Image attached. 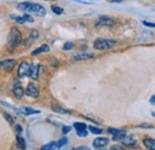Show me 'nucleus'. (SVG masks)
Segmentation results:
<instances>
[{"instance_id":"obj_1","label":"nucleus","mask_w":155,"mask_h":150,"mask_svg":"<svg viewBox=\"0 0 155 150\" xmlns=\"http://www.w3.org/2000/svg\"><path fill=\"white\" fill-rule=\"evenodd\" d=\"M21 42V34L17 28H12L10 30V34H8V38H7V48L10 50L17 48Z\"/></svg>"},{"instance_id":"obj_2","label":"nucleus","mask_w":155,"mask_h":150,"mask_svg":"<svg viewBox=\"0 0 155 150\" xmlns=\"http://www.w3.org/2000/svg\"><path fill=\"white\" fill-rule=\"evenodd\" d=\"M116 44V41L114 39H106V38H98L96 39L93 47L96 50H107L112 47H115Z\"/></svg>"},{"instance_id":"obj_3","label":"nucleus","mask_w":155,"mask_h":150,"mask_svg":"<svg viewBox=\"0 0 155 150\" xmlns=\"http://www.w3.org/2000/svg\"><path fill=\"white\" fill-rule=\"evenodd\" d=\"M25 12H29V13H34L36 16H39V17H44L47 11L44 7H42L38 4H31V2H28V6H26V10Z\"/></svg>"},{"instance_id":"obj_4","label":"nucleus","mask_w":155,"mask_h":150,"mask_svg":"<svg viewBox=\"0 0 155 150\" xmlns=\"http://www.w3.org/2000/svg\"><path fill=\"white\" fill-rule=\"evenodd\" d=\"M96 28H111L115 25V19L107 16H101L94 23Z\"/></svg>"},{"instance_id":"obj_5","label":"nucleus","mask_w":155,"mask_h":150,"mask_svg":"<svg viewBox=\"0 0 155 150\" xmlns=\"http://www.w3.org/2000/svg\"><path fill=\"white\" fill-rule=\"evenodd\" d=\"M24 92H25V94L28 96H30V98H37L39 94V90L35 83H29Z\"/></svg>"},{"instance_id":"obj_6","label":"nucleus","mask_w":155,"mask_h":150,"mask_svg":"<svg viewBox=\"0 0 155 150\" xmlns=\"http://www.w3.org/2000/svg\"><path fill=\"white\" fill-rule=\"evenodd\" d=\"M30 64L28 63V62H21L19 66V68H18V76L19 77H26V76H29L30 75Z\"/></svg>"},{"instance_id":"obj_7","label":"nucleus","mask_w":155,"mask_h":150,"mask_svg":"<svg viewBox=\"0 0 155 150\" xmlns=\"http://www.w3.org/2000/svg\"><path fill=\"white\" fill-rule=\"evenodd\" d=\"M109 133H112V139L114 141H120L125 137L127 132L124 130H119V129H114V128H109Z\"/></svg>"},{"instance_id":"obj_8","label":"nucleus","mask_w":155,"mask_h":150,"mask_svg":"<svg viewBox=\"0 0 155 150\" xmlns=\"http://www.w3.org/2000/svg\"><path fill=\"white\" fill-rule=\"evenodd\" d=\"M16 66V61L13 58H10V60H5V61H1L0 62V69L2 70H7V72H11Z\"/></svg>"},{"instance_id":"obj_9","label":"nucleus","mask_w":155,"mask_h":150,"mask_svg":"<svg viewBox=\"0 0 155 150\" xmlns=\"http://www.w3.org/2000/svg\"><path fill=\"white\" fill-rule=\"evenodd\" d=\"M13 94L16 95V98H23V95L25 94L24 92V90H23V86H21V83H20L19 81H16L15 82V85H13Z\"/></svg>"},{"instance_id":"obj_10","label":"nucleus","mask_w":155,"mask_h":150,"mask_svg":"<svg viewBox=\"0 0 155 150\" xmlns=\"http://www.w3.org/2000/svg\"><path fill=\"white\" fill-rule=\"evenodd\" d=\"M41 69H42V67H41L39 64H32V66L30 67V75H29V76H30L32 80H37Z\"/></svg>"},{"instance_id":"obj_11","label":"nucleus","mask_w":155,"mask_h":150,"mask_svg":"<svg viewBox=\"0 0 155 150\" xmlns=\"http://www.w3.org/2000/svg\"><path fill=\"white\" fill-rule=\"evenodd\" d=\"M109 144V139L107 138H104V137H98L93 141V147L94 148H103V147H106Z\"/></svg>"},{"instance_id":"obj_12","label":"nucleus","mask_w":155,"mask_h":150,"mask_svg":"<svg viewBox=\"0 0 155 150\" xmlns=\"http://www.w3.org/2000/svg\"><path fill=\"white\" fill-rule=\"evenodd\" d=\"M143 144L147 149L150 150H155V139H152V138H146L143 141Z\"/></svg>"},{"instance_id":"obj_13","label":"nucleus","mask_w":155,"mask_h":150,"mask_svg":"<svg viewBox=\"0 0 155 150\" xmlns=\"http://www.w3.org/2000/svg\"><path fill=\"white\" fill-rule=\"evenodd\" d=\"M45 51H49V47H48L47 44H44V45H42V47L37 48L36 50H34V51H32V55L35 56V55H38V54H41V53H45Z\"/></svg>"},{"instance_id":"obj_14","label":"nucleus","mask_w":155,"mask_h":150,"mask_svg":"<svg viewBox=\"0 0 155 150\" xmlns=\"http://www.w3.org/2000/svg\"><path fill=\"white\" fill-rule=\"evenodd\" d=\"M123 145H135L136 141L133 137H124L123 139Z\"/></svg>"},{"instance_id":"obj_15","label":"nucleus","mask_w":155,"mask_h":150,"mask_svg":"<svg viewBox=\"0 0 155 150\" xmlns=\"http://www.w3.org/2000/svg\"><path fill=\"white\" fill-rule=\"evenodd\" d=\"M17 147H18L19 149H25V147H26L25 141H24V138H23L20 135H17Z\"/></svg>"},{"instance_id":"obj_16","label":"nucleus","mask_w":155,"mask_h":150,"mask_svg":"<svg viewBox=\"0 0 155 150\" xmlns=\"http://www.w3.org/2000/svg\"><path fill=\"white\" fill-rule=\"evenodd\" d=\"M93 57V54H79L77 56H74V61H81V60H87V58H91Z\"/></svg>"},{"instance_id":"obj_17","label":"nucleus","mask_w":155,"mask_h":150,"mask_svg":"<svg viewBox=\"0 0 155 150\" xmlns=\"http://www.w3.org/2000/svg\"><path fill=\"white\" fill-rule=\"evenodd\" d=\"M21 113H24V114H35V113H39V111L34 110L31 107H23L21 109Z\"/></svg>"},{"instance_id":"obj_18","label":"nucleus","mask_w":155,"mask_h":150,"mask_svg":"<svg viewBox=\"0 0 155 150\" xmlns=\"http://www.w3.org/2000/svg\"><path fill=\"white\" fill-rule=\"evenodd\" d=\"M55 148H58V143H55V142H51V143H49V144H45V145H43L41 149H42V150H50V149H55Z\"/></svg>"},{"instance_id":"obj_19","label":"nucleus","mask_w":155,"mask_h":150,"mask_svg":"<svg viewBox=\"0 0 155 150\" xmlns=\"http://www.w3.org/2000/svg\"><path fill=\"white\" fill-rule=\"evenodd\" d=\"M53 110H54L55 112H58V113H71V111L64 110L63 107H61V106H58V105H53Z\"/></svg>"},{"instance_id":"obj_20","label":"nucleus","mask_w":155,"mask_h":150,"mask_svg":"<svg viewBox=\"0 0 155 150\" xmlns=\"http://www.w3.org/2000/svg\"><path fill=\"white\" fill-rule=\"evenodd\" d=\"M73 126H74L75 130H86L87 129V125L84 124V123H75Z\"/></svg>"},{"instance_id":"obj_21","label":"nucleus","mask_w":155,"mask_h":150,"mask_svg":"<svg viewBox=\"0 0 155 150\" xmlns=\"http://www.w3.org/2000/svg\"><path fill=\"white\" fill-rule=\"evenodd\" d=\"M11 18L15 19L17 23H19V24H24L25 21H26V19H25V16H23V17H17V16H11Z\"/></svg>"},{"instance_id":"obj_22","label":"nucleus","mask_w":155,"mask_h":150,"mask_svg":"<svg viewBox=\"0 0 155 150\" xmlns=\"http://www.w3.org/2000/svg\"><path fill=\"white\" fill-rule=\"evenodd\" d=\"M88 130L92 132V133H96V135H100L103 132L100 128H96V126H88Z\"/></svg>"},{"instance_id":"obj_23","label":"nucleus","mask_w":155,"mask_h":150,"mask_svg":"<svg viewBox=\"0 0 155 150\" xmlns=\"http://www.w3.org/2000/svg\"><path fill=\"white\" fill-rule=\"evenodd\" d=\"M51 10H53V12L56 13V15H62V13H63V8H61V7H58V6H51Z\"/></svg>"},{"instance_id":"obj_24","label":"nucleus","mask_w":155,"mask_h":150,"mask_svg":"<svg viewBox=\"0 0 155 150\" xmlns=\"http://www.w3.org/2000/svg\"><path fill=\"white\" fill-rule=\"evenodd\" d=\"M67 142H68V141H67V138H66V137L61 138V139H60V141L58 142V148H61V147L66 145V144H67Z\"/></svg>"},{"instance_id":"obj_25","label":"nucleus","mask_w":155,"mask_h":150,"mask_svg":"<svg viewBox=\"0 0 155 150\" xmlns=\"http://www.w3.org/2000/svg\"><path fill=\"white\" fill-rule=\"evenodd\" d=\"M37 37H38V32H37V31H32V32H31V35H30V38H29V41L31 42V41L36 39Z\"/></svg>"},{"instance_id":"obj_26","label":"nucleus","mask_w":155,"mask_h":150,"mask_svg":"<svg viewBox=\"0 0 155 150\" xmlns=\"http://www.w3.org/2000/svg\"><path fill=\"white\" fill-rule=\"evenodd\" d=\"M77 133L78 136H80V137H86L87 136V131L86 130H77Z\"/></svg>"},{"instance_id":"obj_27","label":"nucleus","mask_w":155,"mask_h":150,"mask_svg":"<svg viewBox=\"0 0 155 150\" xmlns=\"http://www.w3.org/2000/svg\"><path fill=\"white\" fill-rule=\"evenodd\" d=\"M73 48V43H71V42H67L64 45H63V49L64 50H69V49H72Z\"/></svg>"},{"instance_id":"obj_28","label":"nucleus","mask_w":155,"mask_h":150,"mask_svg":"<svg viewBox=\"0 0 155 150\" xmlns=\"http://www.w3.org/2000/svg\"><path fill=\"white\" fill-rule=\"evenodd\" d=\"M4 117L6 118V120H7L10 124H13V119H12V117H11L10 114H7V113H4Z\"/></svg>"},{"instance_id":"obj_29","label":"nucleus","mask_w":155,"mask_h":150,"mask_svg":"<svg viewBox=\"0 0 155 150\" xmlns=\"http://www.w3.org/2000/svg\"><path fill=\"white\" fill-rule=\"evenodd\" d=\"M142 23H143V25H146V26H149V28H155V24H152V23H149V21L143 20Z\"/></svg>"},{"instance_id":"obj_30","label":"nucleus","mask_w":155,"mask_h":150,"mask_svg":"<svg viewBox=\"0 0 155 150\" xmlns=\"http://www.w3.org/2000/svg\"><path fill=\"white\" fill-rule=\"evenodd\" d=\"M71 129H72V128H69V126H63L62 131H63V133H67V132L71 131Z\"/></svg>"},{"instance_id":"obj_31","label":"nucleus","mask_w":155,"mask_h":150,"mask_svg":"<svg viewBox=\"0 0 155 150\" xmlns=\"http://www.w3.org/2000/svg\"><path fill=\"white\" fill-rule=\"evenodd\" d=\"M140 128H143V129H148V128H152V125H150V124H141V125H140Z\"/></svg>"},{"instance_id":"obj_32","label":"nucleus","mask_w":155,"mask_h":150,"mask_svg":"<svg viewBox=\"0 0 155 150\" xmlns=\"http://www.w3.org/2000/svg\"><path fill=\"white\" fill-rule=\"evenodd\" d=\"M16 128H17V132H18V135H20V132H21V130H23V129H21V126H20V125H17Z\"/></svg>"},{"instance_id":"obj_33","label":"nucleus","mask_w":155,"mask_h":150,"mask_svg":"<svg viewBox=\"0 0 155 150\" xmlns=\"http://www.w3.org/2000/svg\"><path fill=\"white\" fill-rule=\"evenodd\" d=\"M150 104L155 105V95H152V98H150Z\"/></svg>"},{"instance_id":"obj_34","label":"nucleus","mask_w":155,"mask_h":150,"mask_svg":"<svg viewBox=\"0 0 155 150\" xmlns=\"http://www.w3.org/2000/svg\"><path fill=\"white\" fill-rule=\"evenodd\" d=\"M109 1H111V2H122L124 0H109Z\"/></svg>"},{"instance_id":"obj_35","label":"nucleus","mask_w":155,"mask_h":150,"mask_svg":"<svg viewBox=\"0 0 155 150\" xmlns=\"http://www.w3.org/2000/svg\"><path fill=\"white\" fill-rule=\"evenodd\" d=\"M153 116H154V117H155V113H153Z\"/></svg>"}]
</instances>
